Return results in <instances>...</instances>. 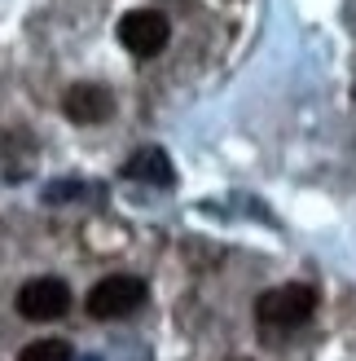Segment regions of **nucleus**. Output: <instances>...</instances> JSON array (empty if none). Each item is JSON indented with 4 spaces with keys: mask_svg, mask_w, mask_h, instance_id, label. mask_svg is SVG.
<instances>
[{
    "mask_svg": "<svg viewBox=\"0 0 356 361\" xmlns=\"http://www.w3.org/2000/svg\"><path fill=\"white\" fill-rule=\"evenodd\" d=\"M312 309H317V295H312V286H304V282L273 286V291H264V295L255 300L260 326H273V331H295V326H304V322L312 317Z\"/></svg>",
    "mask_w": 356,
    "mask_h": 361,
    "instance_id": "1",
    "label": "nucleus"
},
{
    "mask_svg": "<svg viewBox=\"0 0 356 361\" xmlns=\"http://www.w3.org/2000/svg\"><path fill=\"white\" fill-rule=\"evenodd\" d=\"M150 300V286L146 278H132V274H115V278H101L93 291H88V313L97 322H115V317H128L136 313L141 304Z\"/></svg>",
    "mask_w": 356,
    "mask_h": 361,
    "instance_id": "2",
    "label": "nucleus"
},
{
    "mask_svg": "<svg viewBox=\"0 0 356 361\" xmlns=\"http://www.w3.org/2000/svg\"><path fill=\"white\" fill-rule=\"evenodd\" d=\"M167 18L158 13V9H132V13H123L119 18V44L132 53V58H154V53H163L167 49Z\"/></svg>",
    "mask_w": 356,
    "mask_h": 361,
    "instance_id": "3",
    "label": "nucleus"
},
{
    "mask_svg": "<svg viewBox=\"0 0 356 361\" xmlns=\"http://www.w3.org/2000/svg\"><path fill=\"white\" fill-rule=\"evenodd\" d=\"M18 313L27 322H58L70 313V286L62 278H31L18 291Z\"/></svg>",
    "mask_w": 356,
    "mask_h": 361,
    "instance_id": "4",
    "label": "nucleus"
},
{
    "mask_svg": "<svg viewBox=\"0 0 356 361\" xmlns=\"http://www.w3.org/2000/svg\"><path fill=\"white\" fill-rule=\"evenodd\" d=\"M62 111L70 123H106L115 102H110V88H101V84H75V88H66Z\"/></svg>",
    "mask_w": 356,
    "mask_h": 361,
    "instance_id": "5",
    "label": "nucleus"
},
{
    "mask_svg": "<svg viewBox=\"0 0 356 361\" xmlns=\"http://www.w3.org/2000/svg\"><path fill=\"white\" fill-rule=\"evenodd\" d=\"M123 176L146 180V185H172V180H176L172 159H167L163 150H136L128 164H123Z\"/></svg>",
    "mask_w": 356,
    "mask_h": 361,
    "instance_id": "6",
    "label": "nucleus"
},
{
    "mask_svg": "<svg viewBox=\"0 0 356 361\" xmlns=\"http://www.w3.org/2000/svg\"><path fill=\"white\" fill-rule=\"evenodd\" d=\"M23 361H70V344L62 339H35L23 348Z\"/></svg>",
    "mask_w": 356,
    "mask_h": 361,
    "instance_id": "7",
    "label": "nucleus"
}]
</instances>
